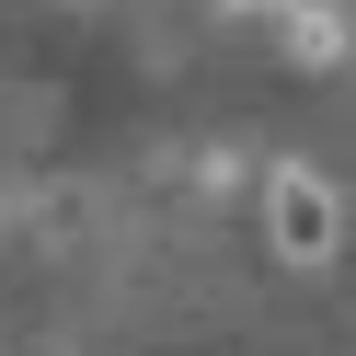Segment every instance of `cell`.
I'll return each instance as SVG.
<instances>
[{
	"label": "cell",
	"mask_w": 356,
	"mask_h": 356,
	"mask_svg": "<svg viewBox=\"0 0 356 356\" xmlns=\"http://www.w3.org/2000/svg\"><path fill=\"white\" fill-rule=\"evenodd\" d=\"M264 218H276V253H287V264H333L345 207H333V184H322V172H299V161H287V172H276V195H264Z\"/></svg>",
	"instance_id": "1"
},
{
	"label": "cell",
	"mask_w": 356,
	"mask_h": 356,
	"mask_svg": "<svg viewBox=\"0 0 356 356\" xmlns=\"http://www.w3.org/2000/svg\"><path fill=\"white\" fill-rule=\"evenodd\" d=\"M287 47L322 70V58H345V12H322V0H299V24H287Z\"/></svg>",
	"instance_id": "2"
},
{
	"label": "cell",
	"mask_w": 356,
	"mask_h": 356,
	"mask_svg": "<svg viewBox=\"0 0 356 356\" xmlns=\"http://www.w3.org/2000/svg\"><path fill=\"white\" fill-rule=\"evenodd\" d=\"M241 12H287V0H241Z\"/></svg>",
	"instance_id": "3"
}]
</instances>
